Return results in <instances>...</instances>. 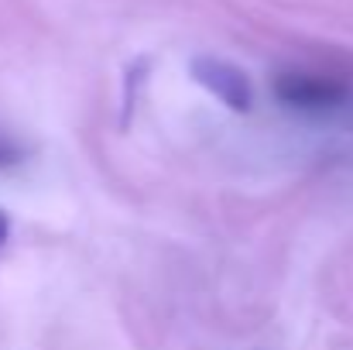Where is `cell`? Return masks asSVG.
<instances>
[{"instance_id": "obj_1", "label": "cell", "mask_w": 353, "mask_h": 350, "mask_svg": "<svg viewBox=\"0 0 353 350\" xmlns=\"http://www.w3.org/2000/svg\"><path fill=\"white\" fill-rule=\"evenodd\" d=\"M274 97L278 104H285L288 110L299 114H336L350 104V86L343 79L323 76V72H302V69H288L274 76Z\"/></svg>"}, {"instance_id": "obj_2", "label": "cell", "mask_w": 353, "mask_h": 350, "mask_svg": "<svg viewBox=\"0 0 353 350\" xmlns=\"http://www.w3.org/2000/svg\"><path fill=\"white\" fill-rule=\"evenodd\" d=\"M192 79L203 83L223 107H230L236 114H247L254 107V83L250 76L227 62V59H213V55H203V59H192Z\"/></svg>"}, {"instance_id": "obj_3", "label": "cell", "mask_w": 353, "mask_h": 350, "mask_svg": "<svg viewBox=\"0 0 353 350\" xmlns=\"http://www.w3.org/2000/svg\"><path fill=\"white\" fill-rule=\"evenodd\" d=\"M17 158H21V148H17V144H14L10 137H3V134H0V168L14 165Z\"/></svg>"}, {"instance_id": "obj_4", "label": "cell", "mask_w": 353, "mask_h": 350, "mask_svg": "<svg viewBox=\"0 0 353 350\" xmlns=\"http://www.w3.org/2000/svg\"><path fill=\"white\" fill-rule=\"evenodd\" d=\"M7 240H10V217L0 210V251L7 247Z\"/></svg>"}]
</instances>
